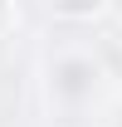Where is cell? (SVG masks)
Returning <instances> with one entry per match:
<instances>
[{
  "label": "cell",
  "instance_id": "obj_1",
  "mask_svg": "<svg viewBox=\"0 0 122 127\" xmlns=\"http://www.w3.org/2000/svg\"><path fill=\"white\" fill-rule=\"evenodd\" d=\"M54 5H59V10H68V15H83V10H93L98 0H54Z\"/></svg>",
  "mask_w": 122,
  "mask_h": 127
}]
</instances>
